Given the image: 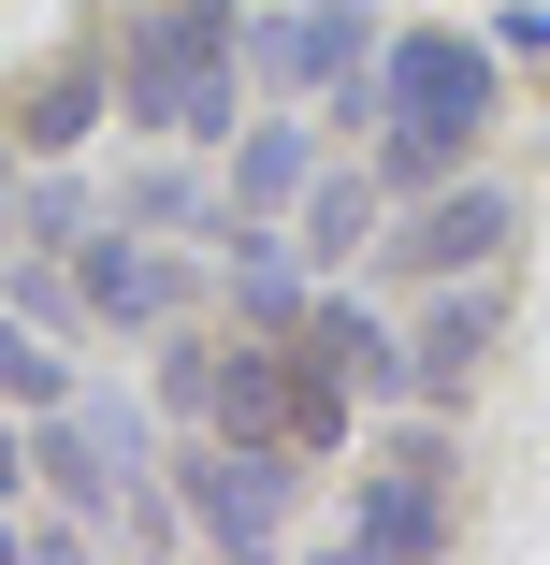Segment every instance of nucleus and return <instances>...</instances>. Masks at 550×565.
<instances>
[{
    "label": "nucleus",
    "instance_id": "obj_11",
    "mask_svg": "<svg viewBox=\"0 0 550 565\" xmlns=\"http://www.w3.org/2000/svg\"><path fill=\"white\" fill-rule=\"evenodd\" d=\"M87 217H101V203H87V189H73L58 160H44V174H15V247H44V262H73V247H87Z\"/></svg>",
    "mask_w": 550,
    "mask_h": 565
},
{
    "label": "nucleus",
    "instance_id": "obj_4",
    "mask_svg": "<svg viewBox=\"0 0 550 565\" xmlns=\"http://www.w3.org/2000/svg\"><path fill=\"white\" fill-rule=\"evenodd\" d=\"M507 233H521V203L493 174H434V189H406V217H391L377 247L406 276H478V262H507Z\"/></svg>",
    "mask_w": 550,
    "mask_h": 565
},
{
    "label": "nucleus",
    "instance_id": "obj_1",
    "mask_svg": "<svg viewBox=\"0 0 550 565\" xmlns=\"http://www.w3.org/2000/svg\"><path fill=\"white\" fill-rule=\"evenodd\" d=\"M233 87H247V0H131L117 117H145L174 146H233Z\"/></svg>",
    "mask_w": 550,
    "mask_h": 565
},
{
    "label": "nucleus",
    "instance_id": "obj_9",
    "mask_svg": "<svg viewBox=\"0 0 550 565\" xmlns=\"http://www.w3.org/2000/svg\"><path fill=\"white\" fill-rule=\"evenodd\" d=\"M377 233H391V189H377V160H363V174H304V203H290V262L348 276Z\"/></svg>",
    "mask_w": 550,
    "mask_h": 565
},
{
    "label": "nucleus",
    "instance_id": "obj_13",
    "mask_svg": "<svg viewBox=\"0 0 550 565\" xmlns=\"http://www.w3.org/2000/svg\"><path fill=\"white\" fill-rule=\"evenodd\" d=\"M117 217H131V233H233V203L188 189V174H131V189H117Z\"/></svg>",
    "mask_w": 550,
    "mask_h": 565
},
{
    "label": "nucleus",
    "instance_id": "obj_2",
    "mask_svg": "<svg viewBox=\"0 0 550 565\" xmlns=\"http://www.w3.org/2000/svg\"><path fill=\"white\" fill-rule=\"evenodd\" d=\"M290 465H304L290 435H188L160 479H174V508H188L203 551H276L290 536Z\"/></svg>",
    "mask_w": 550,
    "mask_h": 565
},
{
    "label": "nucleus",
    "instance_id": "obj_5",
    "mask_svg": "<svg viewBox=\"0 0 550 565\" xmlns=\"http://www.w3.org/2000/svg\"><path fill=\"white\" fill-rule=\"evenodd\" d=\"M247 73L319 102V87L377 73V15H363V0H276V15H247Z\"/></svg>",
    "mask_w": 550,
    "mask_h": 565
},
{
    "label": "nucleus",
    "instance_id": "obj_7",
    "mask_svg": "<svg viewBox=\"0 0 550 565\" xmlns=\"http://www.w3.org/2000/svg\"><path fill=\"white\" fill-rule=\"evenodd\" d=\"M493 333H507V290H493V262H478V290L450 276V290H434V319L406 333V406H420V420H434V406H464V377H478Z\"/></svg>",
    "mask_w": 550,
    "mask_h": 565
},
{
    "label": "nucleus",
    "instance_id": "obj_8",
    "mask_svg": "<svg viewBox=\"0 0 550 565\" xmlns=\"http://www.w3.org/2000/svg\"><path fill=\"white\" fill-rule=\"evenodd\" d=\"M101 117H117V44H58V58L15 87V146H30V160H73Z\"/></svg>",
    "mask_w": 550,
    "mask_h": 565
},
{
    "label": "nucleus",
    "instance_id": "obj_3",
    "mask_svg": "<svg viewBox=\"0 0 550 565\" xmlns=\"http://www.w3.org/2000/svg\"><path fill=\"white\" fill-rule=\"evenodd\" d=\"M464 536V508H450V435H406L377 479H348V551H377V565H434Z\"/></svg>",
    "mask_w": 550,
    "mask_h": 565
},
{
    "label": "nucleus",
    "instance_id": "obj_12",
    "mask_svg": "<svg viewBox=\"0 0 550 565\" xmlns=\"http://www.w3.org/2000/svg\"><path fill=\"white\" fill-rule=\"evenodd\" d=\"M58 392H73V349H44V319L15 305V319H0V406H30V420H44Z\"/></svg>",
    "mask_w": 550,
    "mask_h": 565
},
{
    "label": "nucleus",
    "instance_id": "obj_15",
    "mask_svg": "<svg viewBox=\"0 0 550 565\" xmlns=\"http://www.w3.org/2000/svg\"><path fill=\"white\" fill-rule=\"evenodd\" d=\"M15 493H30V435L0 420V508H15Z\"/></svg>",
    "mask_w": 550,
    "mask_h": 565
},
{
    "label": "nucleus",
    "instance_id": "obj_6",
    "mask_svg": "<svg viewBox=\"0 0 550 565\" xmlns=\"http://www.w3.org/2000/svg\"><path fill=\"white\" fill-rule=\"evenodd\" d=\"M73 290L101 333H174L188 319V262L160 233H117V217H87V247H73Z\"/></svg>",
    "mask_w": 550,
    "mask_h": 565
},
{
    "label": "nucleus",
    "instance_id": "obj_10",
    "mask_svg": "<svg viewBox=\"0 0 550 565\" xmlns=\"http://www.w3.org/2000/svg\"><path fill=\"white\" fill-rule=\"evenodd\" d=\"M304 174H319V131H304V117H247V131H233V189H217V203H233V217H276V233H290Z\"/></svg>",
    "mask_w": 550,
    "mask_h": 565
},
{
    "label": "nucleus",
    "instance_id": "obj_14",
    "mask_svg": "<svg viewBox=\"0 0 550 565\" xmlns=\"http://www.w3.org/2000/svg\"><path fill=\"white\" fill-rule=\"evenodd\" d=\"M203 363H217L203 333H174V349H160V406H174V420H203Z\"/></svg>",
    "mask_w": 550,
    "mask_h": 565
}]
</instances>
